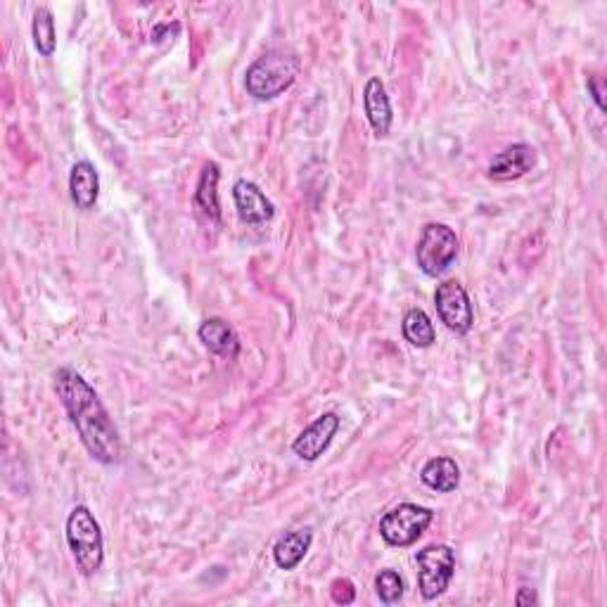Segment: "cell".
I'll return each instance as SVG.
<instances>
[{
	"mask_svg": "<svg viewBox=\"0 0 607 607\" xmlns=\"http://www.w3.org/2000/svg\"><path fill=\"white\" fill-rule=\"evenodd\" d=\"M55 392L79 432L83 446L102 465H114L121 458V439L110 413L95 389L72 368L55 373Z\"/></svg>",
	"mask_w": 607,
	"mask_h": 607,
	"instance_id": "1",
	"label": "cell"
},
{
	"mask_svg": "<svg viewBox=\"0 0 607 607\" xmlns=\"http://www.w3.org/2000/svg\"><path fill=\"white\" fill-rule=\"evenodd\" d=\"M302 62L295 53L285 50H268L266 55L257 57L245 74L247 93L257 100H273L285 93L297 81Z\"/></svg>",
	"mask_w": 607,
	"mask_h": 607,
	"instance_id": "2",
	"label": "cell"
},
{
	"mask_svg": "<svg viewBox=\"0 0 607 607\" xmlns=\"http://www.w3.org/2000/svg\"><path fill=\"white\" fill-rule=\"evenodd\" d=\"M67 543L76 570L83 577H93L105 560V541H102V529L95 515L86 506H76L67 517Z\"/></svg>",
	"mask_w": 607,
	"mask_h": 607,
	"instance_id": "3",
	"label": "cell"
},
{
	"mask_svg": "<svg viewBox=\"0 0 607 607\" xmlns=\"http://www.w3.org/2000/svg\"><path fill=\"white\" fill-rule=\"evenodd\" d=\"M458 235L456 230L444 223H427L420 233L418 247H415V261L425 276L437 278L449 268L458 257Z\"/></svg>",
	"mask_w": 607,
	"mask_h": 607,
	"instance_id": "4",
	"label": "cell"
},
{
	"mask_svg": "<svg viewBox=\"0 0 607 607\" xmlns=\"http://www.w3.org/2000/svg\"><path fill=\"white\" fill-rule=\"evenodd\" d=\"M434 513L418 503H401L380 520V536L394 548L413 546L432 525Z\"/></svg>",
	"mask_w": 607,
	"mask_h": 607,
	"instance_id": "5",
	"label": "cell"
},
{
	"mask_svg": "<svg viewBox=\"0 0 607 607\" xmlns=\"http://www.w3.org/2000/svg\"><path fill=\"white\" fill-rule=\"evenodd\" d=\"M415 562H418V586L423 598L434 600L442 596L456 574V553L444 543H432L415 555Z\"/></svg>",
	"mask_w": 607,
	"mask_h": 607,
	"instance_id": "6",
	"label": "cell"
},
{
	"mask_svg": "<svg viewBox=\"0 0 607 607\" xmlns=\"http://www.w3.org/2000/svg\"><path fill=\"white\" fill-rule=\"evenodd\" d=\"M434 306H437L442 323L456 335H465L475 325V311H472L470 297L458 280H446L434 292Z\"/></svg>",
	"mask_w": 607,
	"mask_h": 607,
	"instance_id": "7",
	"label": "cell"
},
{
	"mask_svg": "<svg viewBox=\"0 0 607 607\" xmlns=\"http://www.w3.org/2000/svg\"><path fill=\"white\" fill-rule=\"evenodd\" d=\"M340 415L337 413H323L321 418H316L313 423L306 427V430L299 434L295 439V444H292V451L297 453L302 460H318L323 456L325 451H328V446L332 444V439H335V434L340 432Z\"/></svg>",
	"mask_w": 607,
	"mask_h": 607,
	"instance_id": "8",
	"label": "cell"
},
{
	"mask_svg": "<svg viewBox=\"0 0 607 607\" xmlns=\"http://www.w3.org/2000/svg\"><path fill=\"white\" fill-rule=\"evenodd\" d=\"M233 200L235 207H238L240 219L252 223V226H259V223L271 221L276 216V207L264 195V190L257 183L245 181V178L233 185Z\"/></svg>",
	"mask_w": 607,
	"mask_h": 607,
	"instance_id": "9",
	"label": "cell"
},
{
	"mask_svg": "<svg viewBox=\"0 0 607 607\" xmlns=\"http://www.w3.org/2000/svg\"><path fill=\"white\" fill-rule=\"evenodd\" d=\"M534 164L536 152L532 145L515 143L491 159L489 178H494V181H515V178L529 174L534 169Z\"/></svg>",
	"mask_w": 607,
	"mask_h": 607,
	"instance_id": "10",
	"label": "cell"
},
{
	"mask_svg": "<svg viewBox=\"0 0 607 607\" xmlns=\"http://www.w3.org/2000/svg\"><path fill=\"white\" fill-rule=\"evenodd\" d=\"M204 347L223 359H235L240 354V337L233 325L223 318H207L197 330Z\"/></svg>",
	"mask_w": 607,
	"mask_h": 607,
	"instance_id": "11",
	"label": "cell"
},
{
	"mask_svg": "<svg viewBox=\"0 0 607 607\" xmlns=\"http://www.w3.org/2000/svg\"><path fill=\"white\" fill-rule=\"evenodd\" d=\"M363 110L373 126V133L378 138H385L392 129V105H389L387 91L380 79H370L363 88Z\"/></svg>",
	"mask_w": 607,
	"mask_h": 607,
	"instance_id": "12",
	"label": "cell"
},
{
	"mask_svg": "<svg viewBox=\"0 0 607 607\" xmlns=\"http://www.w3.org/2000/svg\"><path fill=\"white\" fill-rule=\"evenodd\" d=\"M69 195H72V202L81 212H88V209H93L95 202H98L100 176L98 171H95V166L86 162V159L72 166V174H69Z\"/></svg>",
	"mask_w": 607,
	"mask_h": 607,
	"instance_id": "13",
	"label": "cell"
},
{
	"mask_svg": "<svg viewBox=\"0 0 607 607\" xmlns=\"http://www.w3.org/2000/svg\"><path fill=\"white\" fill-rule=\"evenodd\" d=\"M313 541V529L304 527V529H292V532H287L285 536H280V541L273 546V560H276V565L280 570L290 572L295 570L306 558V553H309Z\"/></svg>",
	"mask_w": 607,
	"mask_h": 607,
	"instance_id": "14",
	"label": "cell"
},
{
	"mask_svg": "<svg viewBox=\"0 0 607 607\" xmlns=\"http://www.w3.org/2000/svg\"><path fill=\"white\" fill-rule=\"evenodd\" d=\"M420 479H423L425 487H430L432 491H439V494H451V491L458 489L460 484V468L458 463L449 456H437L432 460H427L420 470Z\"/></svg>",
	"mask_w": 607,
	"mask_h": 607,
	"instance_id": "15",
	"label": "cell"
},
{
	"mask_svg": "<svg viewBox=\"0 0 607 607\" xmlns=\"http://www.w3.org/2000/svg\"><path fill=\"white\" fill-rule=\"evenodd\" d=\"M219 164L207 162L202 169L200 183L195 190V207L207 216L209 221L219 223L221 221V207H219Z\"/></svg>",
	"mask_w": 607,
	"mask_h": 607,
	"instance_id": "16",
	"label": "cell"
},
{
	"mask_svg": "<svg viewBox=\"0 0 607 607\" xmlns=\"http://www.w3.org/2000/svg\"><path fill=\"white\" fill-rule=\"evenodd\" d=\"M401 330H404L406 342L418 349H427L437 342V330H434L432 318L427 316L423 309L408 311L404 316V323H401Z\"/></svg>",
	"mask_w": 607,
	"mask_h": 607,
	"instance_id": "17",
	"label": "cell"
},
{
	"mask_svg": "<svg viewBox=\"0 0 607 607\" xmlns=\"http://www.w3.org/2000/svg\"><path fill=\"white\" fill-rule=\"evenodd\" d=\"M31 31H34V46L38 53L43 57H50L55 53L57 46V34H55V17L48 8H38L34 12V24H31Z\"/></svg>",
	"mask_w": 607,
	"mask_h": 607,
	"instance_id": "18",
	"label": "cell"
},
{
	"mask_svg": "<svg viewBox=\"0 0 607 607\" xmlns=\"http://www.w3.org/2000/svg\"><path fill=\"white\" fill-rule=\"evenodd\" d=\"M375 591H378L382 603H399L401 596H404V579H401L399 572L382 570L378 577H375Z\"/></svg>",
	"mask_w": 607,
	"mask_h": 607,
	"instance_id": "19",
	"label": "cell"
},
{
	"mask_svg": "<svg viewBox=\"0 0 607 607\" xmlns=\"http://www.w3.org/2000/svg\"><path fill=\"white\" fill-rule=\"evenodd\" d=\"M330 596L337 605H351L356 600V589L349 579H335L332 581Z\"/></svg>",
	"mask_w": 607,
	"mask_h": 607,
	"instance_id": "20",
	"label": "cell"
},
{
	"mask_svg": "<svg viewBox=\"0 0 607 607\" xmlns=\"http://www.w3.org/2000/svg\"><path fill=\"white\" fill-rule=\"evenodd\" d=\"M589 93H591L593 102L598 105V110L605 112V81H603V76H598V74L589 76Z\"/></svg>",
	"mask_w": 607,
	"mask_h": 607,
	"instance_id": "21",
	"label": "cell"
},
{
	"mask_svg": "<svg viewBox=\"0 0 607 607\" xmlns=\"http://www.w3.org/2000/svg\"><path fill=\"white\" fill-rule=\"evenodd\" d=\"M515 603L517 605H536V603H539V598H536L534 589H520V591H517Z\"/></svg>",
	"mask_w": 607,
	"mask_h": 607,
	"instance_id": "22",
	"label": "cell"
}]
</instances>
